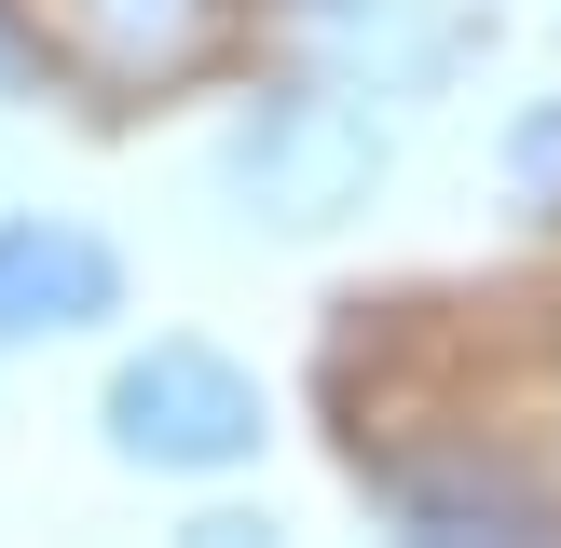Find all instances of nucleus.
Returning a JSON list of instances; mask_svg holds the SVG:
<instances>
[{"label":"nucleus","instance_id":"423d86ee","mask_svg":"<svg viewBox=\"0 0 561 548\" xmlns=\"http://www.w3.org/2000/svg\"><path fill=\"white\" fill-rule=\"evenodd\" d=\"M507 192H520L535 219H561V96H548V110H520V124H507Z\"/></svg>","mask_w":561,"mask_h":548},{"label":"nucleus","instance_id":"f03ea898","mask_svg":"<svg viewBox=\"0 0 561 548\" xmlns=\"http://www.w3.org/2000/svg\"><path fill=\"white\" fill-rule=\"evenodd\" d=\"M96 438H110V466H151V480H233V466H261L274 398H261V370H247V356L164 329V343H137L124 370H110Z\"/></svg>","mask_w":561,"mask_h":548},{"label":"nucleus","instance_id":"f257e3e1","mask_svg":"<svg viewBox=\"0 0 561 548\" xmlns=\"http://www.w3.org/2000/svg\"><path fill=\"white\" fill-rule=\"evenodd\" d=\"M383 124L356 82H274L261 110H233V137H219V192H233V219H261V233H329V219H356L383 192Z\"/></svg>","mask_w":561,"mask_h":548},{"label":"nucleus","instance_id":"7ed1b4c3","mask_svg":"<svg viewBox=\"0 0 561 548\" xmlns=\"http://www.w3.org/2000/svg\"><path fill=\"white\" fill-rule=\"evenodd\" d=\"M124 316V247L96 219H55V206H0V356L14 343H69V329Z\"/></svg>","mask_w":561,"mask_h":548},{"label":"nucleus","instance_id":"20e7f679","mask_svg":"<svg viewBox=\"0 0 561 548\" xmlns=\"http://www.w3.org/2000/svg\"><path fill=\"white\" fill-rule=\"evenodd\" d=\"M383 507H398V535H493V548H548L561 535V507H548V480H520V466H493V453H438V466H383Z\"/></svg>","mask_w":561,"mask_h":548},{"label":"nucleus","instance_id":"0eeeda50","mask_svg":"<svg viewBox=\"0 0 561 548\" xmlns=\"http://www.w3.org/2000/svg\"><path fill=\"white\" fill-rule=\"evenodd\" d=\"M0 96H42V42H27L14 14H0Z\"/></svg>","mask_w":561,"mask_h":548},{"label":"nucleus","instance_id":"39448f33","mask_svg":"<svg viewBox=\"0 0 561 548\" xmlns=\"http://www.w3.org/2000/svg\"><path fill=\"white\" fill-rule=\"evenodd\" d=\"M42 14H55V42L96 82H179V69H206L233 0H42Z\"/></svg>","mask_w":561,"mask_h":548}]
</instances>
